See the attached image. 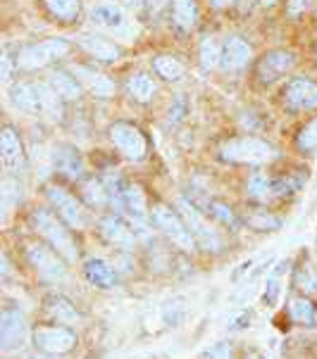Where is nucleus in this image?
Segmentation results:
<instances>
[{
	"instance_id": "nucleus-1",
	"label": "nucleus",
	"mask_w": 317,
	"mask_h": 359,
	"mask_svg": "<svg viewBox=\"0 0 317 359\" xmlns=\"http://www.w3.org/2000/svg\"><path fill=\"white\" fill-rule=\"evenodd\" d=\"M279 157V150L265 138L258 136H231L219 145V160L229 164H243V167H263L272 164Z\"/></svg>"
},
{
	"instance_id": "nucleus-2",
	"label": "nucleus",
	"mask_w": 317,
	"mask_h": 359,
	"mask_svg": "<svg viewBox=\"0 0 317 359\" xmlns=\"http://www.w3.org/2000/svg\"><path fill=\"white\" fill-rule=\"evenodd\" d=\"M32 226L36 233H41L44 238L51 243V248H55L63 257L70 262V264H75L79 259V248L75 238H72L70 229L65 226V222L60 219L55 212L51 210H44V207H39V210L32 212Z\"/></svg>"
},
{
	"instance_id": "nucleus-3",
	"label": "nucleus",
	"mask_w": 317,
	"mask_h": 359,
	"mask_svg": "<svg viewBox=\"0 0 317 359\" xmlns=\"http://www.w3.org/2000/svg\"><path fill=\"white\" fill-rule=\"evenodd\" d=\"M72 50V43L67 39H46V41H36V43H27L24 48L17 50V65L22 72H39L46 69L55 62H60L63 57H67Z\"/></svg>"
},
{
	"instance_id": "nucleus-4",
	"label": "nucleus",
	"mask_w": 317,
	"mask_h": 359,
	"mask_svg": "<svg viewBox=\"0 0 317 359\" xmlns=\"http://www.w3.org/2000/svg\"><path fill=\"white\" fill-rule=\"evenodd\" d=\"M108 138L110 143L117 148L122 157H127L129 162H141L148 155V136L143 129L134 121L117 119L108 126Z\"/></svg>"
},
{
	"instance_id": "nucleus-5",
	"label": "nucleus",
	"mask_w": 317,
	"mask_h": 359,
	"mask_svg": "<svg viewBox=\"0 0 317 359\" xmlns=\"http://www.w3.org/2000/svg\"><path fill=\"white\" fill-rule=\"evenodd\" d=\"M150 222L184 252H191L196 248V238H193L191 229H188V224L184 222L179 210H172L164 203H153L150 205Z\"/></svg>"
},
{
	"instance_id": "nucleus-6",
	"label": "nucleus",
	"mask_w": 317,
	"mask_h": 359,
	"mask_svg": "<svg viewBox=\"0 0 317 359\" xmlns=\"http://www.w3.org/2000/svg\"><path fill=\"white\" fill-rule=\"evenodd\" d=\"M298 181L294 179H277V176H270L267 172H253L251 176L246 179V196L255 200L260 205H267V203H274V200H282V198H289L291 193L298 191Z\"/></svg>"
},
{
	"instance_id": "nucleus-7",
	"label": "nucleus",
	"mask_w": 317,
	"mask_h": 359,
	"mask_svg": "<svg viewBox=\"0 0 317 359\" xmlns=\"http://www.w3.org/2000/svg\"><path fill=\"white\" fill-rule=\"evenodd\" d=\"M179 212H181V217H184V222L188 224V229H191L198 248H203V250H208V252L222 250L224 241H222V236H219V231L212 226L210 217H205L188 198L179 200Z\"/></svg>"
},
{
	"instance_id": "nucleus-8",
	"label": "nucleus",
	"mask_w": 317,
	"mask_h": 359,
	"mask_svg": "<svg viewBox=\"0 0 317 359\" xmlns=\"http://www.w3.org/2000/svg\"><path fill=\"white\" fill-rule=\"evenodd\" d=\"M46 198L55 210V215L63 219L70 229L82 231V229L89 226V210L82 205V200H79L77 196H72L67 188L58 186V184L46 186Z\"/></svg>"
},
{
	"instance_id": "nucleus-9",
	"label": "nucleus",
	"mask_w": 317,
	"mask_h": 359,
	"mask_svg": "<svg viewBox=\"0 0 317 359\" xmlns=\"http://www.w3.org/2000/svg\"><path fill=\"white\" fill-rule=\"evenodd\" d=\"M296 67V55L294 50H286V48H272L260 55L255 60L253 74L263 86H272L279 79H284L286 74H291Z\"/></svg>"
},
{
	"instance_id": "nucleus-10",
	"label": "nucleus",
	"mask_w": 317,
	"mask_h": 359,
	"mask_svg": "<svg viewBox=\"0 0 317 359\" xmlns=\"http://www.w3.org/2000/svg\"><path fill=\"white\" fill-rule=\"evenodd\" d=\"M282 105L289 112H313L317 109V81L306 76H294L282 88Z\"/></svg>"
},
{
	"instance_id": "nucleus-11",
	"label": "nucleus",
	"mask_w": 317,
	"mask_h": 359,
	"mask_svg": "<svg viewBox=\"0 0 317 359\" xmlns=\"http://www.w3.org/2000/svg\"><path fill=\"white\" fill-rule=\"evenodd\" d=\"M27 257L32 262V266L39 271V276H44L46 281H63L67 276L65 257L55 248H46L41 243H29L27 245Z\"/></svg>"
},
{
	"instance_id": "nucleus-12",
	"label": "nucleus",
	"mask_w": 317,
	"mask_h": 359,
	"mask_svg": "<svg viewBox=\"0 0 317 359\" xmlns=\"http://www.w3.org/2000/svg\"><path fill=\"white\" fill-rule=\"evenodd\" d=\"M34 345L46 355H67L77 348V333L67 326H39L34 328Z\"/></svg>"
},
{
	"instance_id": "nucleus-13",
	"label": "nucleus",
	"mask_w": 317,
	"mask_h": 359,
	"mask_svg": "<svg viewBox=\"0 0 317 359\" xmlns=\"http://www.w3.org/2000/svg\"><path fill=\"white\" fill-rule=\"evenodd\" d=\"M51 162H53L55 172L70 181H84V176H86V162H84L82 150L67 141H60L53 145Z\"/></svg>"
},
{
	"instance_id": "nucleus-14",
	"label": "nucleus",
	"mask_w": 317,
	"mask_h": 359,
	"mask_svg": "<svg viewBox=\"0 0 317 359\" xmlns=\"http://www.w3.org/2000/svg\"><path fill=\"white\" fill-rule=\"evenodd\" d=\"M0 160L8 174H22L27 167V150H24L20 131L12 124H5L0 131Z\"/></svg>"
},
{
	"instance_id": "nucleus-15",
	"label": "nucleus",
	"mask_w": 317,
	"mask_h": 359,
	"mask_svg": "<svg viewBox=\"0 0 317 359\" xmlns=\"http://www.w3.org/2000/svg\"><path fill=\"white\" fill-rule=\"evenodd\" d=\"M29 324L27 316H24L17 307H5L0 314V348L5 352L20 350L27 343Z\"/></svg>"
},
{
	"instance_id": "nucleus-16",
	"label": "nucleus",
	"mask_w": 317,
	"mask_h": 359,
	"mask_svg": "<svg viewBox=\"0 0 317 359\" xmlns=\"http://www.w3.org/2000/svg\"><path fill=\"white\" fill-rule=\"evenodd\" d=\"M98 231L110 245L122 248V250H131L136 245V226L122 215H108L98 222Z\"/></svg>"
},
{
	"instance_id": "nucleus-17",
	"label": "nucleus",
	"mask_w": 317,
	"mask_h": 359,
	"mask_svg": "<svg viewBox=\"0 0 317 359\" xmlns=\"http://www.w3.org/2000/svg\"><path fill=\"white\" fill-rule=\"evenodd\" d=\"M253 60V46L243 36H227L222 41V57H219V69L227 74L243 72Z\"/></svg>"
},
{
	"instance_id": "nucleus-18",
	"label": "nucleus",
	"mask_w": 317,
	"mask_h": 359,
	"mask_svg": "<svg viewBox=\"0 0 317 359\" xmlns=\"http://www.w3.org/2000/svg\"><path fill=\"white\" fill-rule=\"evenodd\" d=\"M89 20L96 29L110 34H127L129 32V17L124 12V5L119 3H98L89 12Z\"/></svg>"
},
{
	"instance_id": "nucleus-19",
	"label": "nucleus",
	"mask_w": 317,
	"mask_h": 359,
	"mask_svg": "<svg viewBox=\"0 0 317 359\" xmlns=\"http://www.w3.org/2000/svg\"><path fill=\"white\" fill-rule=\"evenodd\" d=\"M77 46L82 48L89 57H93L96 62H105V65H115L124 57V48L115 41L105 39V36L98 34H82L77 39Z\"/></svg>"
},
{
	"instance_id": "nucleus-20",
	"label": "nucleus",
	"mask_w": 317,
	"mask_h": 359,
	"mask_svg": "<svg viewBox=\"0 0 317 359\" xmlns=\"http://www.w3.org/2000/svg\"><path fill=\"white\" fill-rule=\"evenodd\" d=\"M8 98L17 112H24V114H29V117H39V114L44 112V105H41V88H39V83H34V81L10 83Z\"/></svg>"
},
{
	"instance_id": "nucleus-21",
	"label": "nucleus",
	"mask_w": 317,
	"mask_h": 359,
	"mask_svg": "<svg viewBox=\"0 0 317 359\" xmlns=\"http://www.w3.org/2000/svg\"><path fill=\"white\" fill-rule=\"evenodd\" d=\"M188 200H191V203L196 205L205 217L215 219V222L224 224V226H229V229H239L241 226V222H239V217L234 215V210H231L227 203H222V200L208 198V196H196V193H193V196H188Z\"/></svg>"
},
{
	"instance_id": "nucleus-22",
	"label": "nucleus",
	"mask_w": 317,
	"mask_h": 359,
	"mask_svg": "<svg viewBox=\"0 0 317 359\" xmlns=\"http://www.w3.org/2000/svg\"><path fill=\"white\" fill-rule=\"evenodd\" d=\"M124 93L129 95L134 102H138V105H148L157 95L155 76L148 74V72H131L124 81Z\"/></svg>"
},
{
	"instance_id": "nucleus-23",
	"label": "nucleus",
	"mask_w": 317,
	"mask_h": 359,
	"mask_svg": "<svg viewBox=\"0 0 317 359\" xmlns=\"http://www.w3.org/2000/svg\"><path fill=\"white\" fill-rule=\"evenodd\" d=\"M70 69L75 72L79 81L84 83V88H86L89 93H93L96 98H112V95H115V83L110 81L105 74L96 72L93 67H89V65H72Z\"/></svg>"
},
{
	"instance_id": "nucleus-24",
	"label": "nucleus",
	"mask_w": 317,
	"mask_h": 359,
	"mask_svg": "<svg viewBox=\"0 0 317 359\" xmlns=\"http://www.w3.org/2000/svg\"><path fill=\"white\" fill-rule=\"evenodd\" d=\"M48 83L58 90V95L63 98L65 102H77L82 100L84 95V83L79 81L77 74L72 69H65V67H58V69L51 72V76H48Z\"/></svg>"
},
{
	"instance_id": "nucleus-25",
	"label": "nucleus",
	"mask_w": 317,
	"mask_h": 359,
	"mask_svg": "<svg viewBox=\"0 0 317 359\" xmlns=\"http://www.w3.org/2000/svg\"><path fill=\"white\" fill-rule=\"evenodd\" d=\"M169 15H172V24L181 34H191L200 20L198 0H172Z\"/></svg>"
},
{
	"instance_id": "nucleus-26",
	"label": "nucleus",
	"mask_w": 317,
	"mask_h": 359,
	"mask_svg": "<svg viewBox=\"0 0 317 359\" xmlns=\"http://www.w3.org/2000/svg\"><path fill=\"white\" fill-rule=\"evenodd\" d=\"M291 269V262L289 259H282L277 262V266L267 273V281H265V293H263V300L267 307H277L279 300H282V293H284V283H286V273Z\"/></svg>"
},
{
	"instance_id": "nucleus-27",
	"label": "nucleus",
	"mask_w": 317,
	"mask_h": 359,
	"mask_svg": "<svg viewBox=\"0 0 317 359\" xmlns=\"http://www.w3.org/2000/svg\"><path fill=\"white\" fill-rule=\"evenodd\" d=\"M48 17L58 24H75L82 15L84 0H41Z\"/></svg>"
},
{
	"instance_id": "nucleus-28",
	"label": "nucleus",
	"mask_w": 317,
	"mask_h": 359,
	"mask_svg": "<svg viewBox=\"0 0 317 359\" xmlns=\"http://www.w3.org/2000/svg\"><path fill=\"white\" fill-rule=\"evenodd\" d=\"M150 65H153L155 74L167 83H179L186 76V65L174 55H155Z\"/></svg>"
},
{
	"instance_id": "nucleus-29",
	"label": "nucleus",
	"mask_w": 317,
	"mask_h": 359,
	"mask_svg": "<svg viewBox=\"0 0 317 359\" xmlns=\"http://www.w3.org/2000/svg\"><path fill=\"white\" fill-rule=\"evenodd\" d=\"M41 88V105H44V117L48 121H55V124H60V121H65V107L67 102L60 98L58 90H55L48 81H41L39 83Z\"/></svg>"
},
{
	"instance_id": "nucleus-30",
	"label": "nucleus",
	"mask_w": 317,
	"mask_h": 359,
	"mask_svg": "<svg viewBox=\"0 0 317 359\" xmlns=\"http://www.w3.org/2000/svg\"><path fill=\"white\" fill-rule=\"evenodd\" d=\"M84 273H86V278L96 288H103V290L115 288V283H117V273H115V269L105 259H89L86 264H84Z\"/></svg>"
},
{
	"instance_id": "nucleus-31",
	"label": "nucleus",
	"mask_w": 317,
	"mask_h": 359,
	"mask_svg": "<svg viewBox=\"0 0 317 359\" xmlns=\"http://www.w3.org/2000/svg\"><path fill=\"white\" fill-rule=\"evenodd\" d=\"M289 316L301 326L315 328L317 326V305L308 300L306 295H296L289 300Z\"/></svg>"
},
{
	"instance_id": "nucleus-32",
	"label": "nucleus",
	"mask_w": 317,
	"mask_h": 359,
	"mask_svg": "<svg viewBox=\"0 0 317 359\" xmlns=\"http://www.w3.org/2000/svg\"><path fill=\"white\" fill-rule=\"evenodd\" d=\"M46 309H48V314L58 321V324H77V321H79L77 307L63 295H51V297H48Z\"/></svg>"
},
{
	"instance_id": "nucleus-33",
	"label": "nucleus",
	"mask_w": 317,
	"mask_h": 359,
	"mask_svg": "<svg viewBox=\"0 0 317 359\" xmlns=\"http://www.w3.org/2000/svg\"><path fill=\"white\" fill-rule=\"evenodd\" d=\"M294 283H296V288H301L306 295L317 293V266L310 262L308 255H301V262L296 264Z\"/></svg>"
},
{
	"instance_id": "nucleus-34",
	"label": "nucleus",
	"mask_w": 317,
	"mask_h": 359,
	"mask_svg": "<svg viewBox=\"0 0 317 359\" xmlns=\"http://www.w3.org/2000/svg\"><path fill=\"white\" fill-rule=\"evenodd\" d=\"M82 196H84V200H86V205L93 207V210H101V207L110 205V196H108L105 181L96 179V176H91V179H86L82 184Z\"/></svg>"
},
{
	"instance_id": "nucleus-35",
	"label": "nucleus",
	"mask_w": 317,
	"mask_h": 359,
	"mask_svg": "<svg viewBox=\"0 0 317 359\" xmlns=\"http://www.w3.org/2000/svg\"><path fill=\"white\" fill-rule=\"evenodd\" d=\"M219 57H222V43H217L212 36H205L198 46V62L203 72H212L219 67Z\"/></svg>"
},
{
	"instance_id": "nucleus-36",
	"label": "nucleus",
	"mask_w": 317,
	"mask_h": 359,
	"mask_svg": "<svg viewBox=\"0 0 317 359\" xmlns=\"http://www.w3.org/2000/svg\"><path fill=\"white\" fill-rule=\"evenodd\" d=\"M296 148L303 155H313L317 153V117L308 119L306 124L298 129L296 133Z\"/></svg>"
},
{
	"instance_id": "nucleus-37",
	"label": "nucleus",
	"mask_w": 317,
	"mask_h": 359,
	"mask_svg": "<svg viewBox=\"0 0 317 359\" xmlns=\"http://www.w3.org/2000/svg\"><path fill=\"white\" fill-rule=\"evenodd\" d=\"M20 200H22V186H20V181L12 179V174H10L8 179L3 181V210H5V215L12 212V207L20 203Z\"/></svg>"
},
{
	"instance_id": "nucleus-38",
	"label": "nucleus",
	"mask_w": 317,
	"mask_h": 359,
	"mask_svg": "<svg viewBox=\"0 0 317 359\" xmlns=\"http://www.w3.org/2000/svg\"><path fill=\"white\" fill-rule=\"evenodd\" d=\"M248 224H251L253 229H258V231H272V229L282 226V219L270 215L267 210H253L251 215H248Z\"/></svg>"
},
{
	"instance_id": "nucleus-39",
	"label": "nucleus",
	"mask_w": 317,
	"mask_h": 359,
	"mask_svg": "<svg viewBox=\"0 0 317 359\" xmlns=\"http://www.w3.org/2000/svg\"><path fill=\"white\" fill-rule=\"evenodd\" d=\"M198 359H234V345L227 343V340H219V343L200 352Z\"/></svg>"
},
{
	"instance_id": "nucleus-40",
	"label": "nucleus",
	"mask_w": 317,
	"mask_h": 359,
	"mask_svg": "<svg viewBox=\"0 0 317 359\" xmlns=\"http://www.w3.org/2000/svg\"><path fill=\"white\" fill-rule=\"evenodd\" d=\"M0 62H3V81L10 83L12 76H15V69L20 72V65H17V57H12L10 55V48H3V55H0Z\"/></svg>"
},
{
	"instance_id": "nucleus-41",
	"label": "nucleus",
	"mask_w": 317,
	"mask_h": 359,
	"mask_svg": "<svg viewBox=\"0 0 317 359\" xmlns=\"http://www.w3.org/2000/svg\"><path fill=\"white\" fill-rule=\"evenodd\" d=\"M169 8H172V0H143V10L150 20H157V17Z\"/></svg>"
},
{
	"instance_id": "nucleus-42",
	"label": "nucleus",
	"mask_w": 317,
	"mask_h": 359,
	"mask_svg": "<svg viewBox=\"0 0 317 359\" xmlns=\"http://www.w3.org/2000/svg\"><path fill=\"white\" fill-rule=\"evenodd\" d=\"M313 8V0H286V15L289 17H301Z\"/></svg>"
},
{
	"instance_id": "nucleus-43",
	"label": "nucleus",
	"mask_w": 317,
	"mask_h": 359,
	"mask_svg": "<svg viewBox=\"0 0 317 359\" xmlns=\"http://www.w3.org/2000/svg\"><path fill=\"white\" fill-rule=\"evenodd\" d=\"M186 114V100L184 98H176L174 105L169 107V117H167V124H179Z\"/></svg>"
},
{
	"instance_id": "nucleus-44",
	"label": "nucleus",
	"mask_w": 317,
	"mask_h": 359,
	"mask_svg": "<svg viewBox=\"0 0 317 359\" xmlns=\"http://www.w3.org/2000/svg\"><path fill=\"white\" fill-rule=\"evenodd\" d=\"M210 3V8H215V10H229V8H234L239 0H208Z\"/></svg>"
},
{
	"instance_id": "nucleus-45",
	"label": "nucleus",
	"mask_w": 317,
	"mask_h": 359,
	"mask_svg": "<svg viewBox=\"0 0 317 359\" xmlns=\"http://www.w3.org/2000/svg\"><path fill=\"white\" fill-rule=\"evenodd\" d=\"M117 3L124 8H138V5H143V0H117Z\"/></svg>"
},
{
	"instance_id": "nucleus-46",
	"label": "nucleus",
	"mask_w": 317,
	"mask_h": 359,
	"mask_svg": "<svg viewBox=\"0 0 317 359\" xmlns=\"http://www.w3.org/2000/svg\"><path fill=\"white\" fill-rule=\"evenodd\" d=\"M243 359H265V357L260 355L258 350H248V352H246V357H243Z\"/></svg>"
},
{
	"instance_id": "nucleus-47",
	"label": "nucleus",
	"mask_w": 317,
	"mask_h": 359,
	"mask_svg": "<svg viewBox=\"0 0 317 359\" xmlns=\"http://www.w3.org/2000/svg\"><path fill=\"white\" fill-rule=\"evenodd\" d=\"M260 3H263V5H265V8H272V5H274V3H277V0H260Z\"/></svg>"
},
{
	"instance_id": "nucleus-48",
	"label": "nucleus",
	"mask_w": 317,
	"mask_h": 359,
	"mask_svg": "<svg viewBox=\"0 0 317 359\" xmlns=\"http://www.w3.org/2000/svg\"><path fill=\"white\" fill-rule=\"evenodd\" d=\"M313 57H315V62H317V43H315V48H313Z\"/></svg>"
}]
</instances>
